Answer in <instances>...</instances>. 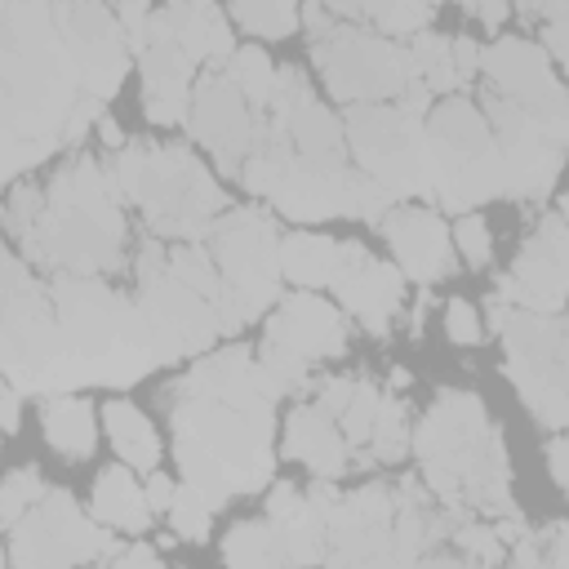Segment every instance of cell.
Returning a JSON list of instances; mask_svg holds the SVG:
<instances>
[{
  "mask_svg": "<svg viewBox=\"0 0 569 569\" xmlns=\"http://www.w3.org/2000/svg\"><path fill=\"white\" fill-rule=\"evenodd\" d=\"M84 98L53 0H4V178H22L67 147V124Z\"/></svg>",
  "mask_w": 569,
  "mask_h": 569,
  "instance_id": "6da1fadb",
  "label": "cell"
},
{
  "mask_svg": "<svg viewBox=\"0 0 569 569\" xmlns=\"http://www.w3.org/2000/svg\"><path fill=\"white\" fill-rule=\"evenodd\" d=\"M4 378L40 396L80 391L76 369L67 360L53 293L36 284L18 253L4 258Z\"/></svg>",
  "mask_w": 569,
  "mask_h": 569,
  "instance_id": "7a4b0ae2",
  "label": "cell"
},
{
  "mask_svg": "<svg viewBox=\"0 0 569 569\" xmlns=\"http://www.w3.org/2000/svg\"><path fill=\"white\" fill-rule=\"evenodd\" d=\"M209 249L222 267V293L213 302L222 333H236L280 302V236L262 209L222 213L209 231Z\"/></svg>",
  "mask_w": 569,
  "mask_h": 569,
  "instance_id": "3957f363",
  "label": "cell"
},
{
  "mask_svg": "<svg viewBox=\"0 0 569 569\" xmlns=\"http://www.w3.org/2000/svg\"><path fill=\"white\" fill-rule=\"evenodd\" d=\"M138 307L147 316V329H151V342H156L160 360L200 356L222 333L213 302L200 298L196 289H187L169 271V249L156 244V240H147L142 253H138Z\"/></svg>",
  "mask_w": 569,
  "mask_h": 569,
  "instance_id": "277c9868",
  "label": "cell"
},
{
  "mask_svg": "<svg viewBox=\"0 0 569 569\" xmlns=\"http://www.w3.org/2000/svg\"><path fill=\"white\" fill-rule=\"evenodd\" d=\"M111 525H102L98 516L89 520L71 493L62 489H44V498L18 520L9 525V547H4V565L9 569H36V565H76V560H102L111 551Z\"/></svg>",
  "mask_w": 569,
  "mask_h": 569,
  "instance_id": "5b68a950",
  "label": "cell"
},
{
  "mask_svg": "<svg viewBox=\"0 0 569 569\" xmlns=\"http://www.w3.org/2000/svg\"><path fill=\"white\" fill-rule=\"evenodd\" d=\"M316 62L325 71V84L342 102L400 98L413 80L409 49L387 44L373 31H360V27H333L329 36H320L316 40Z\"/></svg>",
  "mask_w": 569,
  "mask_h": 569,
  "instance_id": "8992f818",
  "label": "cell"
},
{
  "mask_svg": "<svg viewBox=\"0 0 569 569\" xmlns=\"http://www.w3.org/2000/svg\"><path fill=\"white\" fill-rule=\"evenodd\" d=\"M196 142H204L218 160L222 173H240V164L249 160V151L262 142L267 133V111H253L244 102V93L227 80L222 67H209L196 89H191V116H187Z\"/></svg>",
  "mask_w": 569,
  "mask_h": 569,
  "instance_id": "52a82bcc",
  "label": "cell"
},
{
  "mask_svg": "<svg viewBox=\"0 0 569 569\" xmlns=\"http://www.w3.org/2000/svg\"><path fill=\"white\" fill-rule=\"evenodd\" d=\"M333 293L369 333H387V320L400 311V298H405V271L378 262L365 244L351 240V244H338Z\"/></svg>",
  "mask_w": 569,
  "mask_h": 569,
  "instance_id": "ba28073f",
  "label": "cell"
},
{
  "mask_svg": "<svg viewBox=\"0 0 569 569\" xmlns=\"http://www.w3.org/2000/svg\"><path fill=\"white\" fill-rule=\"evenodd\" d=\"M267 338L316 365V360L342 356V347H347V320H342L338 307H329L311 289H298V293H284L276 302V316L267 320Z\"/></svg>",
  "mask_w": 569,
  "mask_h": 569,
  "instance_id": "9c48e42d",
  "label": "cell"
},
{
  "mask_svg": "<svg viewBox=\"0 0 569 569\" xmlns=\"http://www.w3.org/2000/svg\"><path fill=\"white\" fill-rule=\"evenodd\" d=\"M382 231H387V244H391L400 271L409 280H418L422 289L453 271V240L431 209H391Z\"/></svg>",
  "mask_w": 569,
  "mask_h": 569,
  "instance_id": "30bf717a",
  "label": "cell"
},
{
  "mask_svg": "<svg viewBox=\"0 0 569 569\" xmlns=\"http://www.w3.org/2000/svg\"><path fill=\"white\" fill-rule=\"evenodd\" d=\"M142 111L151 124H178L191 116L196 58L178 40H151L142 53Z\"/></svg>",
  "mask_w": 569,
  "mask_h": 569,
  "instance_id": "8fae6325",
  "label": "cell"
},
{
  "mask_svg": "<svg viewBox=\"0 0 569 569\" xmlns=\"http://www.w3.org/2000/svg\"><path fill=\"white\" fill-rule=\"evenodd\" d=\"M338 418L325 413L320 405H298L284 422V453L293 462H307L316 476L338 480L351 462H347V436L342 427H333Z\"/></svg>",
  "mask_w": 569,
  "mask_h": 569,
  "instance_id": "7c38bea8",
  "label": "cell"
},
{
  "mask_svg": "<svg viewBox=\"0 0 569 569\" xmlns=\"http://www.w3.org/2000/svg\"><path fill=\"white\" fill-rule=\"evenodd\" d=\"M160 13L169 27V40H178L196 62L227 67V58L236 53L227 18L209 0H169V9H160Z\"/></svg>",
  "mask_w": 569,
  "mask_h": 569,
  "instance_id": "4fadbf2b",
  "label": "cell"
},
{
  "mask_svg": "<svg viewBox=\"0 0 569 569\" xmlns=\"http://www.w3.org/2000/svg\"><path fill=\"white\" fill-rule=\"evenodd\" d=\"M89 511L102 525L129 529V533H147V525H151L147 489L133 480V467L129 462H111L107 471H98V480H93V507Z\"/></svg>",
  "mask_w": 569,
  "mask_h": 569,
  "instance_id": "5bb4252c",
  "label": "cell"
},
{
  "mask_svg": "<svg viewBox=\"0 0 569 569\" xmlns=\"http://www.w3.org/2000/svg\"><path fill=\"white\" fill-rule=\"evenodd\" d=\"M44 440L62 458H89L98 445V418L84 396H49L44 405Z\"/></svg>",
  "mask_w": 569,
  "mask_h": 569,
  "instance_id": "9a60e30c",
  "label": "cell"
},
{
  "mask_svg": "<svg viewBox=\"0 0 569 569\" xmlns=\"http://www.w3.org/2000/svg\"><path fill=\"white\" fill-rule=\"evenodd\" d=\"M102 427H107V436H111L120 462H129L133 471H156V462H160V440H156V431H151V422H147V413H142L138 405H129V400H120V396L107 400V405H102Z\"/></svg>",
  "mask_w": 569,
  "mask_h": 569,
  "instance_id": "2e32d148",
  "label": "cell"
},
{
  "mask_svg": "<svg viewBox=\"0 0 569 569\" xmlns=\"http://www.w3.org/2000/svg\"><path fill=\"white\" fill-rule=\"evenodd\" d=\"M271 120V116H267ZM271 124H280L284 133H289V142H293V151H302V156H316V160H342V124L307 93L284 120H271Z\"/></svg>",
  "mask_w": 569,
  "mask_h": 569,
  "instance_id": "e0dca14e",
  "label": "cell"
},
{
  "mask_svg": "<svg viewBox=\"0 0 569 569\" xmlns=\"http://www.w3.org/2000/svg\"><path fill=\"white\" fill-rule=\"evenodd\" d=\"M333 267H338V244L311 231H293L280 240V271L289 284L298 289H320L333 284Z\"/></svg>",
  "mask_w": 569,
  "mask_h": 569,
  "instance_id": "ac0fdd59",
  "label": "cell"
},
{
  "mask_svg": "<svg viewBox=\"0 0 569 569\" xmlns=\"http://www.w3.org/2000/svg\"><path fill=\"white\" fill-rule=\"evenodd\" d=\"M222 560H231V565H289V547H284L280 525L267 516V520L236 525L222 542Z\"/></svg>",
  "mask_w": 569,
  "mask_h": 569,
  "instance_id": "d6986e66",
  "label": "cell"
},
{
  "mask_svg": "<svg viewBox=\"0 0 569 569\" xmlns=\"http://www.w3.org/2000/svg\"><path fill=\"white\" fill-rule=\"evenodd\" d=\"M409 67H413V80H422L431 93L458 89L453 40H445V36H436V31H418V36L409 40Z\"/></svg>",
  "mask_w": 569,
  "mask_h": 569,
  "instance_id": "ffe728a7",
  "label": "cell"
},
{
  "mask_svg": "<svg viewBox=\"0 0 569 569\" xmlns=\"http://www.w3.org/2000/svg\"><path fill=\"white\" fill-rule=\"evenodd\" d=\"M169 271H173L187 289H196L200 298L218 302V293H222V267H218L213 249H204L200 240H182V244H173V249H169Z\"/></svg>",
  "mask_w": 569,
  "mask_h": 569,
  "instance_id": "44dd1931",
  "label": "cell"
},
{
  "mask_svg": "<svg viewBox=\"0 0 569 569\" xmlns=\"http://www.w3.org/2000/svg\"><path fill=\"white\" fill-rule=\"evenodd\" d=\"M227 80L244 93V102L253 107V111H267V102H271V89H276V67L267 62V53L262 49H236L231 58H227Z\"/></svg>",
  "mask_w": 569,
  "mask_h": 569,
  "instance_id": "7402d4cb",
  "label": "cell"
},
{
  "mask_svg": "<svg viewBox=\"0 0 569 569\" xmlns=\"http://www.w3.org/2000/svg\"><path fill=\"white\" fill-rule=\"evenodd\" d=\"M365 449L373 453V462H396V458H405V449H409V413H405V400H400V396H382L378 422H373V436H369Z\"/></svg>",
  "mask_w": 569,
  "mask_h": 569,
  "instance_id": "603a6c76",
  "label": "cell"
},
{
  "mask_svg": "<svg viewBox=\"0 0 569 569\" xmlns=\"http://www.w3.org/2000/svg\"><path fill=\"white\" fill-rule=\"evenodd\" d=\"M231 13L240 27L267 40H280L298 27V0H231Z\"/></svg>",
  "mask_w": 569,
  "mask_h": 569,
  "instance_id": "cb8c5ba5",
  "label": "cell"
},
{
  "mask_svg": "<svg viewBox=\"0 0 569 569\" xmlns=\"http://www.w3.org/2000/svg\"><path fill=\"white\" fill-rule=\"evenodd\" d=\"M365 18L382 31V36H418L431 22V4L427 0H369Z\"/></svg>",
  "mask_w": 569,
  "mask_h": 569,
  "instance_id": "d4e9b609",
  "label": "cell"
},
{
  "mask_svg": "<svg viewBox=\"0 0 569 569\" xmlns=\"http://www.w3.org/2000/svg\"><path fill=\"white\" fill-rule=\"evenodd\" d=\"M213 502L209 493H200L196 485H178V498L169 507V520H173V533L187 538V542H204L209 538V525H213Z\"/></svg>",
  "mask_w": 569,
  "mask_h": 569,
  "instance_id": "484cf974",
  "label": "cell"
},
{
  "mask_svg": "<svg viewBox=\"0 0 569 569\" xmlns=\"http://www.w3.org/2000/svg\"><path fill=\"white\" fill-rule=\"evenodd\" d=\"M378 405H382V391L373 387V382H356V396H351V405L338 413V427H342V436H347V445H356V449H365L369 445V436H373V422H378Z\"/></svg>",
  "mask_w": 569,
  "mask_h": 569,
  "instance_id": "4316f807",
  "label": "cell"
},
{
  "mask_svg": "<svg viewBox=\"0 0 569 569\" xmlns=\"http://www.w3.org/2000/svg\"><path fill=\"white\" fill-rule=\"evenodd\" d=\"M40 498H44V485H40L36 467H18V471H9L4 493H0V525H4V529L18 525Z\"/></svg>",
  "mask_w": 569,
  "mask_h": 569,
  "instance_id": "83f0119b",
  "label": "cell"
},
{
  "mask_svg": "<svg viewBox=\"0 0 569 569\" xmlns=\"http://www.w3.org/2000/svg\"><path fill=\"white\" fill-rule=\"evenodd\" d=\"M453 244H458V253H462V262H467V267H485V262H489V253H493L489 222H485L480 213H462V218L453 222Z\"/></svg>",
  "mask_w": 569,
  "mask_h": 569,
  "instance_id": "f1b7e54d",
  "label": "cell"
},
{
  "mask_svg": "<svg viewBox=\"0 0 569 569\" xmlns=\"http://www.w3.org/2000/svg\"><path fill=\"white\" fill-rule=\"evenodd\" d=\"M445 333H449L453 342H462V347L485 342V325H480L476 307H471V302H462V298H453V302L445 307Z\"/></svg>",
  "mask_w": 569,
  "mask_h": 569,
  "instance_id": "f546056e",
  "label": "cell"
},
{
  "mask_svg": "<svg viewBox=\"0 0 569 569\" xmlns=\"http://www.w3.org/2000/svg\"><path fill=\"white\" fill-rule=\"evenodd\" d=\"M356 382H360V378H325V382L316 387V405H320L325 413H333V418H338V413L351 405Z\"/></svg>",
  "mask_w": 569,
  "mask_h": 569,
  "instance_id": "4dcf8cb0",
  "label": "cell"
},
{
  "mask_svg": "<svg viewBox=\"0 0 569 569\" xmlns=\"http://www.w3.org/2000/svg\"><path fill=\"white\" fill-rule=\"evenodd\" d=\"M480 44H471L467 36H453V67H458V84L467 89L476 76H480Z\"/></svg>",
  "mask_w": 569,
  "mask_h": 569,
  "instance_id": "1f68e13d",
  "label": "cell"
},
{
  "mask_svg": "<svg viewBox=\"0 0 569 569\" xmlns=\"http://www.w3.org/2000/svg\"><path fill=\"white\" fill-rule=\"evenodd\" d=\"M147 502H151V511H169L173 507V498H178V485L164 476V471H147Z\"/></svg>",
  "mask_w": 569,
  "mask_h": 569,
  "instance_id": "d6a6232c",
  "label": "cell"
},
{
  "mask_svg": "<svg viewBox=\"0 0 569 569\" xmlns=\"http://www.w3.org/2000/svg\"><path fill=\"white\" fill-rule=\"evenodd\" d=\"M538 542L547 565H569V525H551L547 533H538Z\"/></svg>",
  "mask_w": 569,
  "mask_h": 569,
  "instance_id": "836d02e7",
  "label": "cell"
},
{
  "mask_svg": "<svg viewBox=\"0 0 569 569\" xmlns=\"http://www.w3.org/2000/svg\"><path fill=\"white\" fill-rule=\"evenodd\" d=\"M102 565H160V551L147 547V542H133V547H111L102 556Z\"/></svg>",
  "mask_w": 569,
  "mask_h": 569,
  "instance_id": "e575fe53",
  "label": "cell"
},
{
  "mask_svg": "<svg viewBox=\"0 0 569 569\" xmlns=\"http://www.w3.org/2000/svg\"><path fill=\"white\" fill-rule=\"evenodd\" d=\"M467 9L480 18V27H489V31H498L502 22H507V0H467Z\"/></svg>",
  "mask_w": 569,
  "mask_h": 569,
  "instance_id": "d590c367",
  "label": "cell"
},
{
  "mask_svg": "<svg viewBox=\"0 0 569 569\" xmlns=\"http://www.w3.org/2000/svg\"><path fill=\"white\" fill-rule=\"evenodd\" d=\"M0 400H4V436H13V431H18V422H22V387L4 382Z\"/></svg>",
  "mask_w": 569,
  "mask_h": 569,
  "instance_id": "8d00e7d4",
  "label": "cell"
},
{
  "mask_svg": "<svg viewBox=\"0 0 569 569\" xmlns=\"http://www.w3.org/2000/svg\"><path fill=\"white\" fill-rule=\"evenodd\" d=\"M547 458H551V476H556V485L569 493V436H560V440L551 445Z\"/></svg>",
  "mask_w": 569,
  "mask_h": 569,
  "instance_id": "74e56055",
  "label": "cell"
},
{
  "mask_svg": "<svg viewBox=\"0 0 569 569\" xmlns=\"http://www.w3.org/2000/svg\"><path fill=\"white\" fill-rule=\"evenodd\" d=\"M93 129H98V138H102V147H107V151H120V147H124V133H120V124H116L111 116H102Z\"/></svg>",
  "mask_w": 569,
  "mask_h": 569,
  "instance_id": "f35d334b",
  "label": "cell"
},
{
  "mask_svg": "<svg viewBox=\"0 0 569 569\" xmlns=\"http://www.w3.org/2000/svg\"><path fill=\"white\" fill-rule=\"evenodd\" d=\"M320 4H325V9H333L338 18H351V13H365V4H369V0H320Z\"/></svg>",
  "mask_w": 569,
  "mask_h": 569,
  "instance_id": "ab89813d",
  "label": "cell"
},
{
  "mask_svg": "<svg viewBox=\"0 0 569 569\" xmlns=\"http://www.w3.org/2000/svg\"><path fill=\"white\" fill-rule=\"evenodd\" d=\"M391 387H409V369H391Z\"/></svg>",
  "mask_w": 569,
  "mask_h": 569,
  "instance_id": "60d3db41",
  "label": "cell"
},
{
  "mask_svg": "<svg viewBox=\"0 0 569 569\" xmlns=\"http://www.w3.org/2000/svg\"><path fill=\"white\" fill-rule=\"evenodd\" d=\"M427 4H431V9H436V4H440V0H427Z\"/></svg>",
  "mask_w": 569,
  "mask_h": 569,
  "instance_id": "b9f144b4",
  "label": "cell"
}]
</instances>
